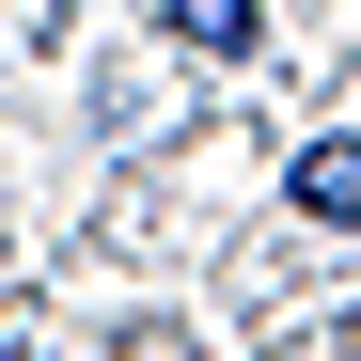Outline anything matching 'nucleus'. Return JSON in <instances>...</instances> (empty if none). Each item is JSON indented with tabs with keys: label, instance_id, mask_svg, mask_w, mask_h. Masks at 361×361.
<instances>
[{
	"label": "nucleus",
	"instance_id": "1",
	"mask_svg": "<svg viewBox=\"0 0 361 361\" xmlns=\"http://www.w3.org/2000/svg\"><path fill=\"white\" fill-rule=\"evenodd\" d=\"M283 204H298V220H361V142H298Z\"/></svg>",
	"mask_w": 361,
	"mask_h": 361
},
{
	"label": "nucleus",
	"instance_id": "2",
	"mask_svg": "<svg viewBox=\"0 0 361 361\" xmlns=\"http://www.w3.org/2000/svg\"><path fill=\"white\" fill-rule=\"evenodd\" d=\"M267 0H173V47H252Z\"/></svg>",
	"mask_w": 361,
	"mask_h": 361
}]
</instances>
